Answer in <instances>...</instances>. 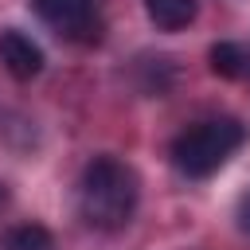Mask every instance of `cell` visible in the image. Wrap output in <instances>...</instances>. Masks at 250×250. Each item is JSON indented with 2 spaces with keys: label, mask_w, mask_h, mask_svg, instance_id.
I'll return each instance as SVG.
<instances>
[{
  "label": "cell",
  "mask_w": 250,
  "mask_h": 250,
  "mask_svg": "<svg viewBox=\"0 0 250 250\" xmlns=\"http://www.w3.org/2000/svg\"><path fill=\"white\" fill-rule=\"evenodd\" d=\"M141 199L137 172L117 156H94L78 180V211L94 230H121Z\"/></svg>",
  "instance_id": "obj_1"
},
{
  "label": "cell",
  "mask_w": 250,
  "mask_h": 250,
  "mask_svg": "<svg viewBox=\"0 0 250 250\" xmlns=\"http://www.w3.org/2000/svg\"><path fill=\"white\" fill-rule=\"evenodd\" d=\"M242 141H246V125L238 117H207L188 125L172 141V164L191 180H207L242 148Z\"/></svg>",
  "instance_id": "obj_2"
},
{
  "label": "cell",
  "mask_w": 250,
  "mask_h": 250,
  "mask_svg": "<svg viewBox=\"0 0 250 250\" xmlns=\"http://www.w3.org/2000/svg\"><path fill=\"white\" fill-rule=\"evenodd\" d=\"M31 8L51 31L66 39H86L98 27V0H31Z\"/></svg>",
  "instance_id": "obj_3"
},
{
  "label": "cell",
  "mask_w": 250,
  "mask_h": 250,
  "mask_svg": "<svg viewBox=\"0 0 250 250\" xmlns=\"http://www.w3.org/2000/svg\"><path fill=\"white\" fill-rule=\"evenodd\" d=\"M0 62H4V70L12 78L31 82L43 70V47L31 35H23L20 27H4L0 31Z\"/></svg>",
  "instance_id": "obj_4"
},
{
  "label": "cell",
  "mask_w": 250,
  "mask_h": 250,
  "mask_svg": "<svg viewBox=\"0 0 250 250\" xmlns=\"http://www.w3.org/2000/svg\"><path fill=\"white\" fill-rule=\"evenodd\" d=\"M145 12L160 31H180L195 20L199 4L195 0H145Z\"/></svg>",
  "instance_id": "obj_5"
},
{
  "label": "cell",
  "mask_w": 250,
  "mask_h": 250,
  "mask_svg": "<svg viewBox=\"0 0 250 250\" xmlns=\"http://www.w3.org/2000/svg\"><path fill=\"white\" fill-rule=\"evenodd\" d=\"M207 59H211V70L223 74V78H246L250 74V47H242V43L223 39V43L211 47Z\"/></svg>",
  "instance_id": "obj_6"
},
{
  "label": "cell",
  "mask_w": 250,
  "mask_h": 250,
  "mask_svg": "<svg viewBox=\"0 0 250 250\" xmlns=\"http://www.w3.org/2000/svg\"><path fill=\"white\" fill-rule=\"evenodd\" d=\"M4 250H55V238H51L47 227L23 223V227H12L4 234Z\"/></svg>",
  "instance_id": "obj_7"
},
{
  "label": "cell",
  "mask_w": 250,
  "mask_h": 250,
  "mask_svg": "<svg viewBox=\"0 0 250 250\" xmlns=\"http://www.w3.org/2000/svg\"><path fill=\"white\" fill-rule=\"evenodd\" d=\"M242 227L250 230V199H242Z\"/></svg>",
  "instance_id": "obj_8"
}]
</instances>
